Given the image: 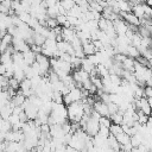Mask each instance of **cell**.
Masks as SVG:
<instances>
[{
    "label": "cell",
    "instance_id": "obj_1",
    "mask_svg": "<svg viewBox=\"0 0 152 152\" xmlns=\"http://www.w3.org/2000/svg\"><path fill=\"white\" fill-rule=\"evenodd\" d=\"M66 114H68V119L71 122H78L82 119V116L84 115L82 101H76V102H71L70 104H68Z\"/></svg>",
    "mask_w": 152,
    "mask_h": 152
},
{
    "label": "cell",
    "instance_id": "obj_2",
    "mask_svg": "<svg viewBox=\"0 0 152 152\" xmlns=\"http://www.w3.org/2000/svg\"><path fill=\"white\" fill-rule=\"evenodd\" d=\"M72 78H74L75 83H77V86H78V88H80V87L82 86L83 82H86L87 80L90 78V76H89V74L86 72L84 70H82V69H77V70L74 72Z\"/></svg>",
    "mask_w": 152,
    "mask_h": 152
},
{
    "label": "cell",
    "instance_id": "obj_3",
    "mask_svg": "<svg viewBox=\"0 0 152 152\" xmlns=\"http://www.w3.org/2000/svg\"><path fill=\"white\" fill-rule=\"evenodd\" d=\"M93 109H94L96 113H99L100 116H109V112H108L107 103L102 102L101 100H99V101H94Z\"/></svg>",
    "mask_w": 152,
    "mask_h": 152
},
{
    "label": "cell",
    "instance_id": "obj_4",
    "mask_svg": "<svg viewBox=\"0 0 152 152\" xmlns=\"http://www.w3.org/2000/svg\"><path fill=\"white\" fill-rule=\"evenodd\" d=\"M113 27H114L116 34H125L126 31L128 30V25L121 18H119V19L113 21Z\"/></svg>",
    "mask_w": 152,
    "mask_h": 152
},
{
    "label": "cell",
    "instance_id": "obj_5",
    "mask_svg": "<svg viewBox=\"0 0 152 152\" xmlns=\"http://www.w3.org/2000/svg\"><path fill=\"white\" fill-rule=\"evenodd\" d=\"M61 36H62V38H63V40H65V42H71L72 40V38L76 36V30H75V27H62V32H61Z\"/></svg>",
    "mask_w": 152,
    "mask_h": 152
},
{
    "label": "cell",
    "instance_id": "obj_6",
    "mask_svg": "<svg viewBox=\"0 0 152 152\" xmlns=\"http://www.w3.org/2000/svg\"><path fill=\"white\" fill-rule=\"evenodd\" d=\"M66 95L69 96L71 102H76V101H81L82 100V89L78 87H74L71 89H69V91L66 93Z\"/></svg>",
    "mask_w": 152,
    "mask_h": 152
},
{
    "label": "cell",
    "instance_id": "obj_7",
    "mask_svg": "<svg viewBox=\"0 0 152 152\" xmlns=\"http://www.w3.org/2000/svg\"><path fill=\"white\" fill-rule=\"evenodd\" d=\"M82 51H83L84 56H89V55L96 53L95 46H94V44H93L91 40H87V42H83L82 43Z\"/></svg>",
    "mask_w": 152,
    "mask_h": 152
},
{
    "label": "cell",
    "instance_id": "obj_8",
    "mask_svg": "<svg viewBox=\"0 0 152 152\" xmlns=\"http://www.w3.org/2000/svg\"><path fill=\"white\" fill-rule=\"evenodd\" d=\"M134 62H135L134 58L126 56V57L122 59V62H121V66H122L124 70H127V71L133 72V69H134Z\"/></svg>",
    "mask_w": 152,
    "mask_h": 152
},
{
    "label": "cell",
    "instance_id": "obj_9",
    "mask_svg": "<svg viewBox=\"0 0 152 152\" xmlns=\"http://www.w3.org/2000/svg\"><path fill=\"white\" fill-rule=\"evenodd\" d=\"M131 12L139 19L144 18V4L142 2H139V4H135V5H132V10Z\"/></svg>",
    "mask_w": 152,
    "mask_h": 152
},
{
    "label": "cell",
    "instance_id": "obj_10",
    "mask_svg": "<svg viewBox=\"0 0 152 152\" xmlns=\"http://www.w3.org/2000/svg\"><path fill=\"white\" fill-rule=\"evenodd\" d=\"M21 53H23V59H24V62H25L27 65H31V64L36 61V53L32 52L31 50L25 51V52H21Z\"/></svg>",
    "mask_w": 152,
    "mask_h": 152
},
{
    "label": "cell",
    "instance_id": "obj_11",
    "mask_svg": "<svg viewBox=\"0 0 152 152\" xmlns=\"http://www.w3.org/2000/svg\"><path fill=\"white\" fill-rule=\"evenodd\" d=\"M116 6L121 12H131L132 5L127 0H116Z\"/></svg>",
    "mask_w": 152,
    "mask_h": 152
},
{
    "label": "cell",
    "instance_id": "obj_12",
    "mask_svg": "<svg viewBox=\"0 0 152 152\" xmlns=\"http://www.w3.org/2000/svg\"><path fill=\"white\" fill-rule=\"evenodd\" d=\"M142 139L144 138H142V135L140 133H135V134L129 137V141H131L133 147H138L139 145H141L142 144Z\"/></svg>",
    "mask_w": 152,
    "mask_h": 152
},
{
    "label": "cell",
    "instance_id": "obj_13",
    "mask_svg": "<svg viewBox=\"0 0 152 152\" xmlns=\"http://www.w3.org/2000/svg\"><path fill=\"white\" fill-rule=\"evenodd\" d=\"M25 99H26V97L21 94V91H17V93H15V95L12 97L11 102H12L14 106H21V104L24 103Z\"/></svg>",
    "mask_w": 152,
    "mask_h": 152
},
{
    "label": "cell",
    "instance_id": "obj_14",
    "mask_svg": "<svg viewBox=\"0 0 152 152\" xmlns=\"http://www.w3.org/2000/svg\"><path fill=\"white\" fill-rule=\"evenodd\" d=\"M45 39H46V38H45L43 34L37 33V32H34V31H33V34H32V42H33V44L42 46V45L45 43Z\"/></svg>",
    "mask_w": 152,
    "mask_h": 152
},
{
    "label": "cell",
    "instance_id": "obj_15",
    "mask_svg": "<svg viewBox=\"0 0 152 152\" xmlns=\"http://www.w3.org/2000/svg\"><path fill=\"white\" fill-rule=\"evenodd\" d=\"M122 114H124V112H121V110H118L116 113H114V114L109 115L108 118L110 119V121H112L113 124H116V125H121V124H122Z\"/></svg>",
    "mask_w": 152,
    "mask_h": 152
},
{
    "label": "cell",
    "instance_id": "obj_16",
    "mask_svg": "<svg viewBox=\"0 0 152 152\" xmlns=\"http://www.w3.org/2000/svg\"><path fill=\"white\" fill-rule=\"evenodd\" d=\"M135 113H137V122H138V124H140V125H145V124L150 120V115L144 114L140 109L135 110Z\"/></svg>",
    "mask_w": 152,
    "mask_h": 152
},
{
    "label": "cell",
    "instance_id": "obj_17",
    "mask_svg": "<svg viewBox=\"0 0 152 152\" xmlns=\"http://www.w3.org/2000/svg\"><path fill=\"white\" fill-rule=\"evenodd\" d=\"M126 56L132 57V58H137V57L140 56V53H139V51H138V49L135 46H133V45L129 44L127 46V50H126Z\"/></svg>",
    "mask_w": 152,
    "mask_h": 152
},
{
    "label": "cell",
    "instance_id": "obj_18",
    "mask_svg": "<svg viewBox=\"0 0 152 152\" xmlns=\"http://www.w3.org/2000/svg\"><path fill=\"white\" fill-rule=\"evenodd\" d=\"M115 139H116V141H118L120 145H124V144L129 142V135H127V134L124 133V132H121V133H119L118 135H115Z\"/></svg>",
    "mask_w": 152,
    "mask_h": 152
},
{
    "label": "cell",
    "instance_id": "obj_19",
    "mask_svg": "<svg viewBox=\"0 0 152 152\" xmlns=\"http://www.w3.org/2000/svg\"><path fill=\"white\" fill-rule=\"evenodd\" d=\"M58 5L57 6H53V7L46 8V15H48V18H56L59 14V12H58Z\"/></svg>",
    "mask_w": 152,
    "mask_h": 152
},
{
    "label": "cell",
    "instance_id": "obj_20",
    "mask_svg": "<svg viewBox=\"0 0 152 152\" xmlns=\"http://www.w3.org/2000/svg\"><path fill=\"white\" fill-rule=\"evenodd\" d=\"M121 132H124L122 131V128H121V125H116V124H110V126H109V133L112 134V135H118L119 133H121Z\"/></svg>",
    "mask_w": 152,
    "mask_h": 152
},
{
    "label": "cell",
    "instance_id": "obj_21",
    "mask_svg": "<svg viewBox=\"0 0 152 152\" xmlns=\"http://www.w3.org/2000/svg\"><path fill=\"white\" fill-rule=\"evenodd\" d=\"M45 26H46L49 30H52V28H55L56 26H58V23H57L56 18H46V19H45Z\"/></svg>",
    "mask_w": 152,
    "mask_h": 152
},
{
    "label": "cell",
    "instance_id": "obj_22",
    "mask_svg": "<svg viewBox=\"0 0 152 152\" xmlns=\"http://www.w3.org/2000/svg\"><path fill=\"white\" fill-rule=\"evenodd\" d=\"M75 5V2L72 0H59V6H62L66 12Z\"/></svg>",
    "mask_w": 152,
    "mask_h": 152
},
{
    "label": "cell",
    "instance_id": "obj_23",
    "mask_svg": "<svg viewBox=\"0 0 152 152\" xmlns=\"http://www.w3.org/2000/svg\"><path fill=\"white\" fill-rule=\"evenodd\" d=\"M7 83H8V87H10V88H12V89H14V90H18V89H19V81H17L13 76L7 80Z\"/></svg>",
    "mask_w": 152,
    "mask_h": 152
},
{
    "label": "cell",
    "instance_id": "obj_24",
    "mask_svg": "<svg viewBox=\"0 0 152 152\" xmlns=\"http://www.w3.org/2000/svg\"><path fill=\"white\" fill-rule=\"evenodd\" d=\"M18 18L20 19V21H23V23L27 24V23H28V20L31 19V15H30V13H28V12L23 11V12H20V13L18 14Z\"/></svg>",
    "mask_w": 152,
    "mask_h": 152
},
{
    "label": "cell",
    "instance_id": "obj_25",
    "mask_svg": "<svg viewBox=\"0 0 152 152\" xmlns=\"http://www.w3.org/2000/svg\"><path fill=\"white\" fill-rule=\"evenodd\" d=\"M97 134H99L100 137L107 139L108 135L110 134V133H109V128H108V127H104V126H100V127H99V132H97Z\"/></svg>",
    "mask_w": 152,
    "mask_h": 152
},
{
    "label": "cell",
    "instance_id": "obj_26",
    "mask_svg": "<svg viewBox=\"0 0 152 152\" xmlns=\"http://www.w3.org/2000/svg\"><path fill=\"white\" fill-rule=\"evenodd\" d=\"M110 124H112V121H110V119L108 116H100V119H99V125L100 126H104V127L109 128Z\"/></svg>",
    "mask_w": 152,
    "mask_h": 152
},
{
    "label": "cell",
    "instance_id": "obj_27",
    "mask_svg": "<svg viewBox=\"0 0 152 152\" xmlns=\"http://www.w3.org/2000/svg\"><path fill=\"white\" fill-rule=\"evenodd\" d=\"M107 107H108L109 115H112V114H114V113H116V112L119 110L118 104H116V103H113V102H108V103H107Z\"/></svg>",
    "mask_w": 152,
    "mask_h": 152
},
{
    "label": "cell",
    "instance_id": "obj_28",
    "mask_svg": "<svg viewBox=\"0 0 152 152\" xmlns=\"http://www.w3.org/2000/svg\"><path fill=\"white\" fill-rule=\"evenodd\" d=\"M12 36L11 34H8V33H6L2 38H1V43L2 44H5V45H7V46H10V45H12Z\"/></svg>",
    "mask_w": 152,
    "mask_h": 152
},
{
    "label": "cell",
    "instance_id": "obj_29",
    "mask_svg": "<svg viewBox=\"0 0 152 152\" xmlns=\"http://www.w3.org/2000/svg\"><path fill=\"white\" fill-rule=\"evenodd\" d=\"M56 20H57L58 25H64L65 21H66V15H65V14H58V15L56 17Z\"/></svg>",
    "mask_w": 152,
    "mask_h": 152
},
{
    "label": "cell",
    "instance_id": "obj_30",
    "mask_svg": "<svg viewBox=\"0 0 152 152\" xmlns=\"http://www.w3.org/2000/svg\"><path fill=\"white\" fill-rule=\"evenodd\" d=\"M144 97H152V89L151 86H146L144 87Z\"/></svg>",
    "mask_w": 152,
    "mask_h": 152
},
{
    "label": "cell",
    "instance_id": "obj_31",
    "mask_svg": "<svg viewBox=\"0 0 152 152\" xmlns=\"http://www.w3.org/2000/svg\"><path fill=\"white\" fill-rule=\"evenodd\" d=\"M0 4L5 7H7L8 10H11V5H12V0H1Z\"/></svg>",
    "mask_w": 152,
    "mask_h": 152
},
{
    "label": "cell",
    "instance_id": "obj_32",
    "mask_svg": "<svg viewBox=\"0 0 152 152\" xmlns=\"http://www.w3.org/2000/svg\"><path fill=\"white\" fill-rule=\"evenodd\" d=\"M30 1V4H31V6H33V5H39L43 0H28Z\"/></svg>",
    "mask_w": 152,
    "mask_h": 152
},
{
    "label": "cell",
    "instance_id": "obj_33",
    "mask_svg": "<svg viewBox=\"0 0 152 152\" xmlns=\"http://www.w3.org/2000/svg\"><path fill=\"white\" fill-rule=\"evenodd\" d=\"M25 152H30V151H25Z\"/></svg>",
    "mask_w": 152,
    "mask_h": 152
},
{
    "label": "cell",
    "instance_id": "obj_34",
    "mask_svg": "<svg viewBox=\"0 0 152 152\" xmlns=\"http://www.w3.org/2000/svg\"><path fill=\"white\" fill-rule=\"evenodd\" d=\"M0 44H1V39H0Z\"/></svg>",
    "mask_w": 152,
    "mask_h": 152
},
{
    "label": "cell",
    "instance_id": "obj_35",
    "mask_svg": "<svg viewBox=\"0 0 152 152\" xmlns=\"http://www.w3.org/2000/svg\"><path fill=\"white\" fill-rule=\"evenodd\" d=\"M18 1H21V0H18Z\"/></svg>",
    "mask_w": 152,
    "mask_h": 152
},
{
    "label": "cell",
    "instance_id": "obj_36",
    "mask_svg": "<svg viewBox=\"0 0 152 152\" xmlns=\"http://www.w3.org/2000/svg\"><path fill=\"white\" fill-rule=\"evenodd\" d=\"M113 152H115V151H113Z\"/></svg>",
    "mask_w": 152,
    "mask_h": 152
}]
</instances>
